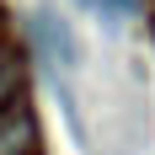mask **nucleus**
Segmentation results:
<instances>
[{
    "mask_svg": "<svg viewBox=\"0 0 155 155\" xmlns=\"http://www.w3.org/2000/svg\"><path fill=\"white\" fill-rule=\"evenodd\" d=\"M32 43H38V59H48L54 70H75L80 64V48L70 38V27L59 21V11H38L32 16Z\"/></svg>",
    "mask_w": 155,
    "mask_h": 155,
    "instance_id": "obj_1",
    "label": "nucleus"
}]
</instances>
